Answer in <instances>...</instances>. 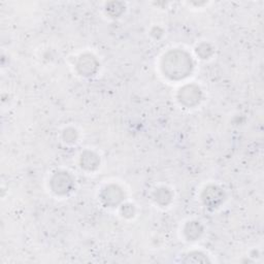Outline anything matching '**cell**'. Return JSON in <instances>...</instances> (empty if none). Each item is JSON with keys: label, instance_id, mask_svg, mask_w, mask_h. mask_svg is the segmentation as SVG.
Masks as SVG:
<instances>
[{"label": "cell", "instance_id": "3", "mask_svg": "<svg viewBox=\"0 0 264 264\" xmlns=\"http://www.w3.org/2000/svg\"><path fill=\"white\" fill-rule=\"evenodd\" d=\"M179 100L182 104L186 107H194L196 105L201 98V92L197 86L194 85H188L180 90L179 92Z\"/></svg>", "mask_w": 264, "mask_h": 264}, {"label": "cell", "instance_id": "5", "mask_svg": "<svg viewBox=\"0 0 264 264\" xmlns=\"http://www.w3.org/2000/svg\"><path fill=\"white\" fill-rule=\"evenodd\" d=\"M101 199L105 205H118L123 199V192L117 186H109L103 189L101 193Z\"/></svg>", "mask_w": 264, "mask_h": 264}, {"label": "cell", "instance_id": "12", "mask_svg": "<svg viewBox=\"0 0 264 264\" xmlns=\"http://www.w3.org/2000/svg\"><path fill=\"white\" fill-rule=\"evenodd\" d=\"M122 214L125 217H132L134 215V207L133 205L126 204L122 207Z\"/></svg>", "mask_w": 264, "mask_h": 264}, {"label": "cell", "instance_id": "6", "mask_svg": "<svg viewBox=\"0 0 264 264\" xmlns=\"http://www.w3.org/2000/svg\"><path fill=\"white\" fill-rule=\"evenodd\" d=\"M97 66H98V63L93 56L84 55L80 58L78 65H77V68H78V72L82 76L89 77V76H92L93 74L96 73Z\"/></svg>", "mask_w": 264, "mask_h": 264}, {"label": "cell", "instance_id": "11", "mask_svg": "<svg viewBox=\"0 0 264 264\" xmlns=\"http://www.w3.org/2000/svg\"><path fill=\"white\" fill-rule=\"evenodd\" d=\"M64 139L67 143H72L75 142L77 139V131L74 129H67L64 132Z\"/></svg>", "mask_w": 264, "mask_h": 264}, {"label": "cell", "instance_id": "10", "mask_svg": "<svg viewBox=\"0 0 264 264\" xmlns=\"http://www.w3.org/2000/svg\"><path fill=\"white\" fill-rule=\"evenodd\" d=\"M197 55H199L202 59L208 58L213 53V49L208 44H201L199 47H197Z\"/></svg>", "mask_w": 264, "mask_h": 264}, {"label": "cell", "instance_id": "4", "mask_svg": "<svg viewBox=\"0 0 264 264\" xmlns=\"http://www.w3.org/2000/svg\"><path fill=\"white\" fill-rule=\"evenodd\" d=\"M202 200L208 207H217L224 200V193L216 186L207 187L202 193Z\"/></svg>", "mask_w": 264, "mask_h": 264}, {"label": "cell", "instance_id": "7", "mask_svg": "<svg viewBox=\"0 0 264 264\" xmlns=\"http://www.w3.org/2000/svg\"><path fill=\"white\" fill-rule=\"evenodd\" d=\"M81 164L85 169L94 170L99 165V158L92 152H85L84 154H82Z\"/></svg>", "mask_w": 264, "mask_h": 264}, {"label": "cell", "instance_id": "1", "mask_svg": "<svg viewBox=\"0 0 264 264\" xmlns=\"http://www.w3.org/2000/svg\"><path fill=\"white\" fill-rule=\"evenodd\" d=\"M193 68L191 57L183 51H171L162 60L164 75L171 80H182L187 78Z\"/></svg>", "mask_w": 264, "mask_h": 264}, {"label": "cell", "instance_id": "8", "mask_svg": "<svg viewBox=\"0 0 264 264\" xmlns=\"http://www.w3.org/2000/svg\"><path fill=\"white\" fill-rule=\"evenodd\" d=\"M202 233V227L198 222H190L185 228V234L187 238L195 240Z\"/></svg>", "mask_w": 264, "mask_h": 264}, {"label": "cell", "instance_id": "9", "mask_svg": "<svg viewBox=\"0 0 264 264\" xmlns=\"http://www.w3.org/2000/svg\"><path fill=\"white\" fill-rule=\"evenodd\" d=\"M155 199L158 203H160L162 205L164 204H167L170 199H171V194L170 192L167 190V189H158L156 192H155Z\"/></svg>", "mask_w": 264, "mask_h": 264}, {"label": "cell", "instance_id": "2", "mask_svg": "<svg viewBox=\"0 0 264 264\" xmlns=\"http://www.w3.org/2000/svg\"><path fill=\"white\" fill-rule=\"evenodd\" d=\"M74 186V181L67 172H58L51 181V187L56 194H66Z\"/></svg>", "mask_w": 264, "mask_h": 264}]
</instances>
